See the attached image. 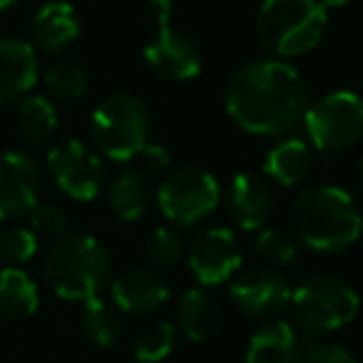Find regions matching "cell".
<instances>
[{
    "instance_id": "1",
    "label": "cell",
    "mask_w": 363,
    "mask_h": 363,
    "mask_svg": "<svg viewBox=\"0 0 363 363\" xmlns=\"http://www.w3.org/2000/svg\"><path fill=\"white\" fill-rule=\"evenodd\" d=\"M308 90L301 72L281 60H254L232 77L227 112L252 135H286L303 122Z\"/></svg>"
},
{
    "instance_id": "29",
    "label": "cell",
    "mask_w": 363,
    "mask_h": 363,
    "mask_svg": "<svg viewBox=\"0 0 363 363\" xmlns=\"http://www.w3.org/2000/svg\"><path fill=\"white\" fill-rule=\"evenodd\" d=\"M38 254V237L30 227H11L0 234V262L18 267Z\"/></svg>"
},
{
    "instance_id": "8",
    "label": "cell",
    "mask_w": 363,
    "mask_h": 363,
    "mask_svg": "<svg viewBox=\"0 0 363 363\" xmlns=\"http://www.w3.org/2000/svg\"><path fill=\"white\" fill-rule=\"evenodd\" d=\"M155 18V35L145 45V62L164 80H192L202 72V50L192 35L172 26V0H145Z\"/></svg>"
},
{
    "instance_id": "7",
    "label": "cell",
    "mask_w": 363,
    "mask_h": 363,
    "mask_svg": "<svg viewBox=\"0 0 363 363\" xmlns=\"http://www.w3.org/2000/svg\"><path fill=\"white\" fill-rule=\"evenodd\" d=\"M308 142L323 155H343L363 135V105L356 92L336 90L306 107L303 115Z\"/></svg>"
},
{
    "instance_id": "32",
    "label": "cell",
    "mask_w": 363,
    "mask_h": 363,
    "mask_svg": "<svg viewBox=\"0 0 363 363\" xmlns=\"http://www.w3.org/2000/svg\"><path fill=\"white\" fill-rule=\"evenodd\" d=\"M140 160H145V162H142V164L150 167V169H164V167H169L172 157H169V152H167L164 147L147 145L145 150H142Z\"/></svg>"
},
{
    "instance_id": "17",
    "label": "cell",
    "mask_w": 363,
    "mask_h": 363,
    "mask_svg": "<svg viewBox=\"0 0 363 363\" xmlns=\"http://www.w3.org/2000/svg\"><path fill=\"white\" fill-rule=\"evenodd\" d=\"M272 189L252 174H237L227 192V214L239 229L257 232L272 214Z\"/></svg>"
},
{
    "instance_id": "31",
    "label": "cell",
    "mask_w": 363,
    "mask_h": 363,
    "mask_svg": "<svg viewBox=\"0 0 363 363\" xmlns=\"http://www.w3.org/2000/svg\"><path fill=\"white\" fill-rule=\"evenodd\" d=\"M298 363H356L353 353L341 343H313L306 348Z\"/></svg>"
},
{
    "instance_id": "22",
    "label": "cell",
    "mask_w": 363,
    "mask_h": 363,
    "mask_svg": "<svg viewBox=\"0 0 363 363\" xmlns=\"http://www.w3.org/2000/svg\"><path fill=\"white\" fill-rule=\"evenodd\" d=\"M311 169V147L303 140H284L267 152L264 172L284 187H294Z\"/></svg>"
},
{
    "instance_id": "26",
    "label": "cell",
    "mask_w": 363,
    "mask_h": 363,
    "mask_svg": "<svg viewBox=\"0 0 363 363\" xmlns=\"http://www.w3.org/2000/svg\"><path fill=\"white\" fill-rule=\"evenodd\" d=\"M43 82L60 100H77L87 92V72L75 62H60V65L48 67Z\"/></svg>"
},
{
    "instance_id": "2",
    "label": "cell",
    "mask_w": 363,
    "mask_h": 363,
    "mask_svg": "<svg viewBox=\"0 0 363 363\" xmlns=\"http://www.w3.org/2000/svg\"><path fill=\"white\" fill-rule=\"evenodd\" d=\"M289 222L296 242L316 254L348 249L361 234V214L353 197L341 187H308L289 207Z\"/></svg>"
},
{
    "instance_id": "18",
    "label": "cell",
    "mask_w": 363,
    "mask_h": 363,
    "mask_svg": "<svg viewBox=\"0 0 363 363\" xmlns=\"http://www.w3.org/2000/svg\"><path fill=\"white\" fill-rule=\"evenodd\" d=\"M177 316L184 336L194 343H204L222 328L224 308L217 294H212L207 286H194L184 291L177 303Z\"/></svg>"
},
{
    "instance_id": "23",
    "label": "cell",
    "mask_w": 363,
    "mask_h": 363,
    "mask_svg": "<svg viewBox=\"0 0 363 363\" xmlns=\"http://www.w3.org/2000/svg\"><path fill=\"white\" fill-rule=\"evenodd\" d=\"M80 328L95 346L110 348L122 336V316L120 308L112 301H105L100 294L85 298L80 308Z\"/></svg>"
},
{
    "instance_id": "10",
    "label": "cell",
    "mask_w": 363,
    "mask_h": 363,
    "mask_svg": "<svg viewBox=\"0 0 363 363\" xmlns=\"http://www.w3.org/2000/svg\"><path fill=\"white\" fill-rule=\"evenodd\" d=\"M48 172L60 192L77 202H92L100 194L105 169L90 147L80 140H62L48 152Z\"/></svg>"
},
{
    "instance_id": "9",
    "label": "cell",
    "mask_w": 363,
    "mask_h": 363,
    "mask_svg": "<svg viewBox=\"0 0 363 363\" xmlns=\"http://www.w3.org/2000/svg\"><path fill=\"white\" fill-rule=\"evenodd\" d=\"M222 199V189L212 172L199 167H184L167 177L157 189V204L162 214L177 227H192L212 214Z\"/></svg>"
},
{
    "instance_id": "12",
    "label": "cell",
    "mask_w": 363,
    "mask_h": 363,
    "mask_svg": "<svg viewBox=\"0 0 363 363\" xmlns=\"http://www.w3.org/2000/svg\"><path fill=\"white\" fill-rule=\"evenodd\" d=\"M229 298L242 313L264 318L289 306L291 286L286 277L279 274L277 269H249L232 281Z\"/></svg>"
},
{
    "instance_id": "5",
    "label": "cell",
    "mask_w": 363,
    "mask_h": 363,
    "mask_svg": "<svg viewBox=\"0 0 363 363\" xmlns=\"http://www.w3.org/2000/svg\"><path fill=\"white\" fill-rule=\"evenodd\" d=\"M90 132L105 157L115 162L137 160L150 145V112L137 95L115 92L92 110Z\"/></svg>"
},
{
    "instance_id": "27",
    "label": "cell",
    "mask_w": 363,
    "mask_h": 363,
    "mask_svg": "<svg viewBox=\"0 0 363 363\" xmlns=\"http://www.w3.org/2000/svg\"><path fill=\"white\" fill-rule=\"evenodd\" d=\"M252 249L262 262L284 267V264H291L296 257V239L281 229H262L254 239Z\"/></svg>"
},
{
    "instance_id": "15",
    "label": "cell",
    "mask_w": 363,
    "mask_h": 363,
    "mask_svg": "<svg viewBox=\"0 0 363 363\" xmlns=\"http://www.w3.org/2000/svg\"><path fill=\"white\" fill-rule=\"evenodd\" d=\"M112 303L125 313H155L169 298V289L160 274L150 269H130L112 281Z\"/></svg>"
},
{
    "instance_id": "13",
    "label": "cell",
    "mask_w": 363,
    "mask_h": 363,
    "mask_svg": "<svg viewBox=\"0 0 363 363\" xmlns=\"http://www.w3.org/2000/svg\"><path fill=\"white\" fill-rule=\"evenodd\" d=\"M38 204V169L18 150L0 152V219H18Z\"/></svg>"
},
{
    "instance_id": "21",
    "label": "cell",
    "mask_w": 363,
    "mask_h": 363,
    "mask_svg": "<svg viewBox=\"0 0 363 363\" xmlns=\"http://www.w3.org/2000/svg\"><path fill=\"white\" fill-rule=\"evenodd\" d=\"M38 286L23 269L6 267L0 272V316L8 321H23L38 311Z\"/></svg>"
},
{
    "instance_id": "14",
    "label": "cell",
    "mask_w": 363,
    "mask_h": 363,
    "mask_svg": "<svg viewBox=\"0 0 363 363\" xmlns=\"http://www.w3.org/2000/svg\"><path fill=\"white\" fill-rule=\"evenodd\" d=\"M38 82V55L21 38H0V105L26 97Z\"/></svg>"
},
{
    "instance_id": "30",
    "label": "cell",
    "mask_w": 363,
    "mask_h": 363,
    "mask_svg": "<svg viewBox=\"0 0 363 363\" xmlns=\"http://www.w3.org/2000/svg\"><path fill=\"white\" fill-rule=\"evenodd\" d=\"M30 229L35 237H62L67 229V214L57 204L43 202L30 209Z\"/></svg>"
},
{
    "instance_id": "20",
    "label": "cell",
    "mask_w": 363,
    "mask_h": 363,
    "mask_svg": "<svg viewBox=\"0 0 363 363\" xmlns=\"http://www.w3.org/2000/svg\"><path fill=\"white\" fill-rule=\"evenodd\" d=\"M155 192L142 169H125L112 179L107 189V202L110 209L122 219V222H135L150 209Z\"/></svg>"
},
{
    "instance_id": "33",
    "label": "cell",
    "mask_w": 363,
    "mask_h": 363,
    "mask_svg": "<svg viewBox=\"0 0 363 363\" xmlns=\"http://www.w3.org/2000/svg\"><path fill=\"white\" fill-rule=\"evenodd\" d=\"M316 3L321 8H341V6H346L348 0H316Z\"/></svg>"
},
{
    "instance_id": "28",
    "label": "cell",
    "mask_w": 363,
    "mask_h": 363,
    "mask_svg": "<svg viewBox=\"0 0 363 363\" xmlns=\"http://www.w3.org/2000/svg\"><path fill=\"white\" fill-rule=\"evenodd\" d=\"M184 244L177 229L172 227H157L150 237L145 239V257L155 267H172L179 262Z\"/></svg>"
},
{
    "instance_id": "4",
    "label": "cell",
    "mask_w": 363,
    "mask_h": 363,
    "mask_svg": "<svg viewBox=\"0 0 363 363\" xmlns=\"http://www.w3.org/2000/svg\"><path fill=\"white\" fill-rule=\"evenodd\" d=\"M257 40L274 57L313 50L326 30V8L316 0H264L257 13Z\"/></svg>"
},
{
    "instance_id": "3",
    "label": "cell",
    "mask_w": 363,
    "mask_h": 363,
    "mask_svg": "<svg viewBox=\"0 0 363 363\" xmlns=\"http://www.w3.org/2000/svg\"><path fill=\"white\" fill-rule=\"evenodd\" d=\"M110 252L95 237L72 234L48 249L43 274L52 291L67 301H85L100 294L110 279Z\"/></svg>"
},
{
    "instance_id": "34",
    "label": "cell",
    "mask_w": 363,
    "mask_h": 363,
    "mask_svg": "<svg viewBox=\"0 0 363 363\" xmlns=\"http://www.w3.org/2000/svg\"><path fill=\"white\" fill-rule=\"evenodd\" d=\"M18 0H0V13H6V11H11L13 6H16Z\"/></svg>"
},
{
    "instance_id": "25",
    "label": "cell",
    "mask_w": 363,
    "mask_h": 363,
    "mask_svg": "<svg viewBox=\"0 0 363 363\" xmlns=\"http://www.w3.org/2000/svg\"><path fill=\"white\" fill-rule=\"evenodd\" d=\"M16 127L23 140L40 145L48 142L57 130V112L45 97H23L16 112Z\"/></svg>"
},
{
    "instance_id": "16",
    "label": "cell",
    "mask_w": 363,
    "mask_h": 363,
    "mask_svg": "<svg viewBox=\"0 0 363 363\" xmlns=\"http://www.w3.org/2000/svg\"><path fill=\"white\" fill-rule=\"evenodd\" d=\"M308 346L289 321H269L249 338L247 363H298Z\"/></svg>"
},
{
    "instance_id": "19",
    "label": "cell",
    "mask_w": 363,
    "mask_h": 363,
    "mask_svg": "<svg viewBox=\"0 0 363 363\" xmlns=\"http://www.w3.org/2000/svg\"><path fill=\"white\" fill-rule=\"evenodd\" d=\"M33 35L45 52L57 55V52L67 50L80 35V21H77L75 8L62 0L43 6L33 18Z\"/></svg>"
},
{
    "instance_id": "24",
    "label": "cell",
    "mask_w": 363,
    "mask_h": 363,
    "mask_svg": "<svg viewBox=\"0 0 363 363\" xmlns=\"http://www.w3.org/2000/svg\"><path fill=\"white\" fill-rule=\"evenodd\" d=\"M177 341V328L172 321L164 318H152V321L142 323L135 333H132V356L140 363H162L172 353Z\"/></svg>"
},
{
    "instance_id": "11",
    "label": "cell",
    "mask_w": 363,
    "mask_h": 363,
    "mask_svg": "<svg viewBox=\"0 0 363 363\" xmlns=\"http://www.w3.org/2000/svg\"><path fill=\"white\" fill-rule=\"evenodd\" d=\"M187 264L202 286H217L222 281H229L242 267V247L232 229H204L189 244Z\"/></svg>"
},
{
    "instance_id": "6",
    "label": "cell",
    "mask_w": 363,
    "mask_h": 363,
    "mask_svg": "<svg viewBox=\"0 0 363 363\" xmlns=\"http://www.w3.org/2000/svg\"><path fill=\"white\" fill-rule=\"evenodd\" d=\"M291 311L298 328L308 333H331L348 326L358 313V296L336 277H313L291 291Z\"/></svg>"
}]
</instances>
